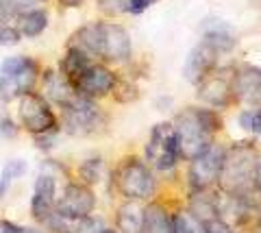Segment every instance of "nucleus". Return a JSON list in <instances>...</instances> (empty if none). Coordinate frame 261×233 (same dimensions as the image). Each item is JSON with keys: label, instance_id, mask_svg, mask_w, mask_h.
<instances>
[{"label": "nucleus", "instance_id": "obj_1", "mask_svg": "<svg viewBox=\"0 0 261 233\" xmlns=\"http://www.w3.org/2000/svg\"><path fill=\"white\" fill-rule=\"evenodd\" d=\"M68 46L87 53L105 63H124L133 57V42L124 27L116 22H89L74 31Z\"/></svg>", "mask_w": 261, "mask_h": 233}, {"label": "nucleus", "instance_id": "obj_2", "mask_svg": "<svg viewBox=\"0 0 261 233\" xmlns=\"http://www.w3.org/2000/svg\"><path fill=\"white\" fill-rule=\"evenodd\" d=\"M174 131L178 142V155L185 162H192L216 142V135L222 131V118L216 109L207 107H185L174 118Z\"/></svg>", "mask_w": 261, "mask_h": 233}, {"label": "nucleus", "instance_id": "obj_3", "mask_svg": "<svg viewBox=\"0 0 261 233\" xmlns=\"http://www.w3.org/2000/svg\"><path fill=\"white\" fill-rule=\"evenodd\" d=\"M259 152L252 142H235L224 150L222 168L218 174V188L231 198H248L257 192Z\"/></svg>", "mask_w": 261, "mask_h": 233}, {"label": "nucleus", "instance_id": "obj_4", "mask_svg": "<svg viewBox=\"0 0 261 233\" xmlns=\"http://www.w3.org/2000/svg\"><path fill=\"white\" fill-rule=\"evenodd\" d=\"M111 181L118 194L126 200H146L154 196V190H157V181H154L150 166L135 155L120 159L118 166L113 168Z\"/></svg>", "mask_w": 261, "mask_h": 233}, {"label": "nucleus", "instance_id": "obj_5", "mask_svg": "<svg viewBox=\"0 0 261 233\" xmlns=\"http://www.w3.org/2000/svg\"><path fill=\"white\" fill-rule=\"evenodd\" d=\"M59 126L68 135L85 138V135L100 133L107 126V116L96 105V100L85 96H74L65 105H61V122Z\"/></svg>", "mask_w": 261, "mask_h": 233}, {"label": "nucleus", "instance_id": "obj_6", "mask_svg": "<svg viewBox=\"0 0 261 233\" xmlns=\"http://www.w3.org/2000/svg\"><path fill=\"white\" fill-rule=\"evenodd\" d=\"M39 74L42 70L33 57H24V55L7 57L0 66V98L5 102L20 98L22 94L35 87Z\"/></svg>", "mask_w": 261, "mask_h": 233}, {"label": "nucleus", "instance_id": "obj_7", "mask_svg": "<svg viewBox=\"0 0 261 233\" xmlns=\"http://www.w3.org/2000/svg\"><path fill=\"white\" fill-rule=\"evenodd\" d=\"M18 116L22 128H27L31 135H42V133H59V118L55 109L50 107V100L39 92H27L20 96Z\"/></svg>", "mask_w": 261, "mask_h": 233}, {"label": "nucleus", "instance_id": "obj_8", "mask_svg": "<svg viewBox=\"0 0 261 233\" xmlns=\"http://www.w3.org/2000/svg\"><path fill=\"white\" fill-rule=\"evenodd\" d=\"M178 142L172 122H159L152 126L144 146V162L159 172H170L178 164Z\"/></svg>", "mask_w": 261, "mask_h": 233}, {"label": "nucleus", "instance_id": "obj_9", "mask_svg": "<svg viewBox=\"0 0 261 233\" xmlns=\"http://www.w3.org/2000/svg\"><path fill=\"white\" fill-rule=\"evenodd\" d=\"M224 146L220 144H211V146L200 152L196 159L190 162V172H187V179H190L192 190H205L211 188L218 181L220 168H222V159H224Z\"/></svg>", "mask_w": 261, "mask_h": 233}, {"label": "nucleus", "instance_id": "obj_10", "mask_svg": "<svg viewBox=\"0 0 261 233\" xmlns=\"http://www.w3.org/2000/svg\"><path fill=\"white\" fill-rule=\"evenodd\" d=\"M96 210V194L92 186L85 183H68L61 198H57V214L61 218H87Z\"/></svg>", "mask_w": 261, "mask_h": 233}, {"label": "nucleus", "instance_id": "obj_11", "mask_svg": "<svg viewBox=\"0 0 261 233\" xmlns=\"http://www.w3.org/2000/svg\"><path fill=\"white\" fill-rule=\"evenodd\" d=\"M118 81V74L111 68H107L100 61H94L83 74H81L74 83H72V90H74L79 96H85V98H105L109 96L113 85Z\"/></svg>", "mask_w": 261, "mask_h": 233}, {"label": "nucleus", "instance_id": "obj_12", "mask_svg": "<svg viewBox=\"0 0 261 233\" xmlns=\"http://www.w3.org/2000/svg\"><path fill=\"white\" fill-rule=\"evenodd\" d=\"M220 55L222 53H220L207 37H202L200 42L192 48V53L187 55V59H185V66H183L185 79L190 83L198 85L205 76H209L214 70H218Z\"/></svg>", "mask_w": 261, "mask_h": 233}, {"label": "nucleus", "instance_id": "obj_13", "mask_svg": "<svg viewBox=\"0 0 261 233\" xmlns=\"http://www.w3.org/2000/svg\"><path fill=\"white\" fill-rule=\"evenodd\" d=\"M57 214V181L50 174H39L33 186L31 196V216L37 222L48 224Z\"/></svg>", "mask_w": 261, "mask_h": 233}, {"label": "nucleus", "instance_id": "obj_14", "mask_svg": "<svg viewBox=\"0 0 261 233\" xmlns=\"http://www.w3.org/2000/svg\"><path fill=\"white\" fill-rule=\"evenodd\" d=\"M231 85L235 100L261 105V68L252 63H242L231 72Z\"/></svg>", "mask_w": 261, "mask_h": 233}, {"label": "nucleus", "instance_id": "obj_15", "mask_svg": "<svg viewBox=\"0 0 261 233\" xmlns=\"http://www.w3.org/2000/svg\"><path fill=\"white\" fill-rule=\"evenodd\" d=\"M196 94H198L200 100H205L207 105L216 107V109H222L228 107L231 102H235V96H233V85H231V74H224L220 70H214L209 76H205L202 81L196 85Z\"/></svg>", "mask_w": 261, "mask_h": 233}, {"label": "nucleus", "instance_id": "obj_16", "mask_svg": "<svg viewBox=\"0 0 261 233\" xmlns=\"http://www.w3.org/2000/svg\"><path fill=\"white\" fill-rule=\"evenodd\" d=\"M42 94L59 107L76 96V92L72 90V85L68 83V79L57 70H44L42 72Z\"/></svg>", "mask_w": 261, "mask_h": 233}, {"label": "nucleus", "instance_id": "obj_17", "mask_svg": "<svg viewBox=\"0 0 261 233\" xmlns=\"http://www.w3.org/2000/svg\"><path fill=\"white\" fill-rule=\"evenodd\" d=\"M218 196L211 192V188L205 190H194V194L190 196V214L198 224H207L209 220L218 218Z\"/></svg>", "mask_w": 261, "mask_h": 233}, {"label": "nucleus", "instance_id": "obj_18", "mask_svg": "<svg viewBox=\"0 0 261 233\" xmlns=\"http://www.w3.org/2000/svg\"><path fill=\"white\" fill-rule=\"evenodd\" d=\"M144 216H146V207H142L137 200L124 203L116 216L118 233H144Z\"/></svg>", "mask_w": 261, "mask_h": 233}, {"label": "nucleus", "instance_id": "obj_19", "mask_svg": "<svg viewBox=\"0 0 261 233\" xmlns=\"http://www.w3.org/2000/svg\"><path fill=\"white\" fill-rule=\"evenodd\" d=\"M15 29L20 31L22 37L35 39L48 29V13L44 9H39V7L22 11L18 18H15Z\"/></svg>", "mask_w": 261, "mask_h": 233}, {"label": "nucleus", "instance_id": "obj_20", "mask_svg": "<svg viewBox=\"0 0 261 233\" xmlns=\"http://www.w3.org/2000/svg\"><path fill=\"white\" fill-rule=\"evenodd\" d=\"M94 61H96V59H92L87 53L79 50V48L68 46V50H65L63 59H61V63H59V72H61L65 79H68V83L72 85L89 66H92Z\"/></svg>", "mask_w": 261, "mask_h": 233}, {"label": "nucleus", "instance_id": "obj_21", "mask_svg": "<svg viewBox=\"0 0 261 233\" xmlns=\"http://www.w3.org/2000/svg\"><path fill=\"white\" fill-rule=\"evenodd\" d=\"M144 233H174V216L159 203H150L144 216Z\"/></svg>", "mask_w": 261, "mask_h": 233}, {"label": "nucleus", "instance_id": "obj_22", "mask_svg": "<svg viewBox=\"0 0 261 233\" xmlns=\"http://www.w3.org/2000/svg\"><path fill=\"white\" fill-rule=\"evenodd\" d=\"M50 229L55 233H100L102 227L100 222L94 220L92 216H87V218H76V220H70V218H61L59 214H55L50 220Z\"/></svg>", "mask_w": 261, "mask_h": 233}, {"label": "nucleus", "instance_id": "obj_23", "mask_svg": "<svg viewBox=\"0 0 261 233\" xmlns=\"http://www.w3.org/2000/svg\"><path fill=\"white\" fill-rule=\"evenodd\" d=\"M102 174H105V162L100 157H89L79 166V176L85 186H96V183H100Z\"/></svg>", "mask_w": 261, "mask_h": 233}, {"label": "nucleus", "instance_id": "obj_24", "mask_svg": "<svg viewBox=\"0 0 261 233\" xmlns=\"http://www.w3.org/2000/svg\"><path fill=\"white\" fill-rule=\"evenodd\" d=\"M113 98H116L118 102H122V105H128V102H135L137 98H140V87H137L133 81H124V79H118L116 85H113Z\"/></svg>", "mask_w": 261, "mask_h": 233}, {"label": "nucleus", "instance_id": "obj_25", "mask_svg": "<svg viewBox=\"0 0 261 233\" xmlns=\"http://www.w3.org/2000/svg\"><path fill=\"white\" fill-rule=\"evenodd\" d=\"M240 126L252 135H261V105L257 109H244L240 114Z\"/></svg>", "mask_w": 261, "mask_h": 233}, {"label": "nucleus", "instance_id": "obj_26", "mask_svg": "<svg viewBox=\"0 0 261 233\" xmlns=\"http://www.w3.org/2000/svg\"><path fill=\"white\" fill-rule=\"evenodd\" d=\"M174 233H198V222L190 214H176L174 216Z\"/></svg>", "mask_w": 261, "mask_h": 233}, {"label": "nucleus", "instance_id": "obj_27", "mask_svg": "<svg viewBox=\"0 0 261 233\" xmlns=\"http://www.w3.org/2000/svg\"><path fill=\"white\" fill-rule=\"evenodd\" d=\"M22 11L20 7L15 5V0H0V24H9V22H15Z\"/></svg>", "mask_w": 261, "mask_h": 233}, {"label": "nucleus", "instance_id": "obj_28", "mask_svg": "<svg viewBox=\"0 0 261 233\" xmlns=\"http://www.w3.org/2000/svg\"><path fill=\"white\" fill-rule=\"evenodd\" d=\"M22 39L20 31L11 24H0V46H15Z\"/></svg>", "mask_w": 261, "mask_h": 233}, {"label": "nucleus", "instance_id": "obj_29", "mask_svg": "<svg viewBox=\"0 0 261 233\" xmlns=\"http://www.w3.org/2000/svg\"><path fill=\"white\" fill-rule=\"evenodd\" d=\"M130 0H98L100 9L109 15H116V13H126V7H128Z\"/></svg>", "mask_w": 261, "mask_h": 233}, {"label": "nucleus", "instance_id": "obj_30", "mask_svg": "<svg viewBox=\"0 0 261 233\" xmlns=\"http://www.w3.org/2000/svg\"><path fill=\"white\" fill-rule=\"evenodd\" d=\"M15 135H18V124L9 116H0V138L9 140V138H15Z\"/></svg>", "mask_w": 261, "mask_h": 233}, {"label": "nucleus", "instance_id": "obj_31", "mask_svg": "<svg viewBox=\"0 0 261 233\" xmlns=\"http://www.w3.org/2000/svg\"><path fill=\"white\" fill-rule=\"evenodd\" d=\"M55 138H57V133H42V135H33V142H35V146L39 150H53L55 148Z\"/></svg>", "mask_w": 261, "mask_h": 233}, {"label": "nucleus", "instance_id": "obj_32", "mask_svg": "<svg viewBox=\"0 0 261 233\" xmlns=\"http://www.w3.org/2000/svg\"><path fill=\"white\" fill-rule=\"evenodd\" d=\"M202 229H205V233H233V229L220 218H214V220H209L207 224H202Z\"/></svg>", "mask_w": 261, "mask_h": 233}, {"label": "nucleus", "instance_id": "obj_33", "mask_svg": "<svg viewBox=\"0 0 261 233\" xmlns=\"http://www.w3.org/2000/svg\"><path fill=\"white\" fill-rule=\"evenodd\" d=\"M159 0H130L128 3V7H126V13H133V15H137V13H144L148 7H152V5H157Z\"/></svg>", "mask_w": 261, "mask_h": 233}, {"label": "nucleus", "instance_id": "obj_34", "mask_svg": "<svg viewBox=\"0 0 261 233\" xmlns=\"http://www.w3.org/2000/svg\"><path fill=\"white\" fill-rule=\"evenodd\" d=\"M15 179L13 172L9 170V166H5L3 168V174H0V198H3L7 192H9V186H11V181Z\"/></svg>", "mask_w": 261, "mask_h": 233}, {"label": "nucleus", "instance_id": "obj_35", "mask_svg": "<svg viewBox=\"0 0 261 233\" xmlns=\"http://www.w3.org/2000/svg\"><path fill=\"white\" fill-rule=\"evenodd\" d=\"M0 233H27V229L9 220H0Z\"/></svg>", "mask_w": 261, "mask_h": 233}, {"label": "nucleus", "instance_id": "obj_36", "mask_svg": "<svg viewBox=\"0 0 261 233\" xmlns=\"http://www.w3.org/2000/svg\"><path fill=\"white\" fill-rule=\"evenodd\" d=\"M59 5L65 9H79V7L85 5V0H59Z\"/></svg>", "mask_w": 261, "mask_h": 233}, {"label": "nucleus", "instance_id": "obj_37", "mask_svg": "<svg viewBox=\"0 0 261 233\" xmlns=\"http://www.w3.org/2000/svg\"><path fill=\"white\" fill-rule=\"evenodd\" d=\"M44 0H15V5L20 7V11H27V9H33V5H39Z\"/></svg>", "mask_w": 261, "mask_h": 233}, {"label": "nucleus", "instance_id": "obj_38", "mask_svg": "<svg viewBox=\"0 0 261 233\" xmlns=\"http://www.w3.org/2000/svg\"><path fill=\"white\" fill-rule=\"evenodd\" d=\"M257 192L261 194V159H259V168H257Z\"/></svg>", "mask_w": 261, "mask_h": 233}, {"label": "nucleus", "instance_id": "obj_39", "mask_svg": "<svg viewBox=\"0 0 261 233\" xmlns=\"http://www.w3.org/2000/svg\"><path fill=\"white\" fill-rule=\"evenodd\" d=\"M100 233H118V229H116V231H113V229H102Z\"/></svg>", "mask_w": 261, "mask_h": 233}, {"label": "nucleus", "instance_id": "obj_40", "mask_svg": "<svg viewBox=\"0 0 261 233\" xmlns=\"http://www.w3.org/2000/svg\"><path fill=\"white\" fill-rule=\"evenodd\" d=\"M27 233H42V231H37V229H27Z\"/></svg>", "mask_w": 261, "mask_h": 233}, {"label": "nucleus", "instance_id": "obj_41", "mask_svg": "<svg viewBox=\"0 0 261 233\" xmlns=\"http://www.w3.org/2000/svg\"><path fill=\"white\" fill-rule=\"evenodd\" d=\"M259 229H261V210H259Z\"/></svg>", "mask_w": 261, "mask_h": 233}]
</instances>
